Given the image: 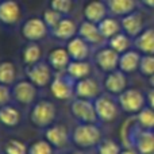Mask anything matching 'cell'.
Instances as JSON below:
<instances>
[{
  "instance_id": "4dcf8cb0",
  "label": "cell",
  "mask_w": 154,
  "mask_h": 154,
  "mask_svg": "<svg viewBox=\"0 0 154 154\" xmlns=\"http://www.w3.org/2000/svg\"><path fill=\"white\" fill-rule=\"evenodd\" d=\"M49 7L56 10L57 12H60L61 15L68 16L73 12L75 8V0H50Z\"/></svg>"
},
{
  "instance_id": "1f68e13d",
  "label": "cell",
  "mask_w": 154,
  "mask_h": 154,
  "mask_svg": "<svg viewBox=\"0 0 154 154\" xmlns=\"http://www.w3.org/2000/svg\"><path fill=\"white\" fill-rule=\"evenodd\" d=\"M62 18H64V15H61L60 12H57L56 10H53V8H50V7L43 12V16H42L43 22H45L46 26L49 27V30L54 29V27L62 20Z\"/></svg>"
},
{
  "instance_id": "4316f807",
  "label": "cell",
  "mask_w": 154,
  "mask_h": 154,
  "mask_svg": "<svg viewBox=\"0 0 154 154\" xmlns=\"http://www.w3.org/2000/svg\"><path fill=\"white\" fill-rule=\"evenodd\" d=\"M20 115H19L18 109H15L14 107L4 106L0 108V123H3L7 127H15L19 123Z\"/></svg>"
},
{
  "instance_id": "7c38bea8",
  "label": "cell",
  "mask_w": 154,
  "mask_h": 154,
  "mask_svg": "<svg viewBox=\"0 0 154 154\" xmlns=\"http://www.w3.org/2000/svg\"><path fill=\"white\" fill-rule=\"evenodd\" d=\"M77 31H79V27L76 26L75 20L68 16H64L62 20L57 24L54 29L50 30V34L53 35L54 38L61 41H69L72 39L73 37H76Z\"/></svg>"
},
{
  "instance_id": "e575fe53",
  "label": "cell",
  "mask_w": 154,
  "mask_h": 154,
  "mask_svg": "<svg viewBox=\"0 0 154 154\" xmlns=\"http://www.w3.org/2000/svg\"><path fill=\"white\" fill-rule=\"evenodd\" d=\"M138 120L145 128H153L154 127V109L152 108L142 109L138 115Z\"/></svg>"
},
{
  "instance_id": "d4e9b609",
  "label": "cell",
  "mask_w": 154,
  "mask_h": 154,
  "mask_svg": "<svg viewBox=\"0 0 154 154\" xmlns=\"http://www.w3.org/2000/svg\"><path fill=\"white\" fill-rule=\"evenodd\" d=\"M46 138L50 145H54L56 147H62L68 142L66 128L62 126H53L46 131Z\"/></svg>"
},
{
  "instance_id": "9a60e30c",
  "label": "cell",
  "mask_w": 154,
  "mask_h": 154,
  "mask_svg": "<svg viewBox=\"0 0 154 154\" xmlns=\"http://www.w3.org/2000/svg\"><path fill=\"white\" fill-rule=\"evenodd\" d=\"M108 11L114 16H123L131 14L137 10V0H107Z\"/></svg>"
},
{
  "instance_id": "e0dca14e",
  "label": "cell",
  "mask_w": 154,
  "mask_h": 154,
  "mask_svg": "<svg viewBox=\"0 0 154 154\" xmlns=\"http://www.w3.org/2000/svg\"><path fill=\"white\" fill-rule=\"evenodd\" d=\"M48 60H49V65H50L53 69L58 70V72L65 70L68 68V65L70 64V61H72L68 50L64 48L53 49V50L49 53Z\"/></svg>"
},
{
  "instance_id": "4fadbf2b",
  "label": "cell",
  "mask_w": 154,
  "mask_h": 154,
  "mask_svg": "<svg viewBox=\"0 0 154 154\" xmlns=\"http://www.w3.org/2000/svg\"><path fill=\"white\" fill-rule=\"evenodd\" d=\"M77 35L81 37L84 41H87L89 45H100L104 41L103 35L100 34V30H99L97 24L92 23L89 20H84L80 24Z\"/></svg>"
},
{
  "instance_id": "f35d334b",
  "label": "cell",
  "mask_w": 154,
  "mask_h": 154,
  "mask_svg": "<svg viewBox=\"0 0 154 154\" xmlns=\"http://www.w3.org/2000/svg\"><path fill=\"white\" fill-rule=\"evenodd\" d=\"M147 101H149L150 107H152V109H154V89L150 91L149 93H147Z\"/></svg>"
},
{
  "instance_id": "6da1fadb",
  "label": "cell",
  "mask_w": 154,
  "mask_h": 154,
  "mask_svg": "<svg viewBox=\"0 0 154 154\" xmlns=\"http://www.w3.org/2000/svg\"><path fill=\"white\" fill-rule=\"evenodd\" d=\"M49 32H50V30L43 22V19L38 18V16L29 18L22 24V35L29 42H38V41L48 37Z\"/></svg>"
},
{
  "instance_id": "d6986e66",
  "label": "cell",
  "mask_w": 154,
  "mask_h": 154,
  "mask_svg": "<svg viewBox=\"0 0 154 154\" xmlns=\"http://www.w3.org/2000/svg\"><path fill=\"white\" fill-rule=\"evenodd\" d=\"M134 46L143 54H154V29H145L134 38Z\"/></svg>"
},
{
  "instance_id": "52a82bcc",
  "label": "cell",
  "mask_w": 154,
  "mask_h": 154,
  "mask_svg": "<svg viewBox=\"0 0 154 154\" xmlns=\"http://www.w3.org/2000/svg\"><path fill=\"white\" fill-rule=\"evenodd\" d=\"M109 15L108 5L103 0H91L84 7V18L92 23H100L103 19Z\"/></svg>"
},
{
  "instance_id": "f546056e",
  "label": "cell",
  "mask_w": 154,
  "mask_h": 154,
  "mask_svg": "<svg viewBox=\"0 0 154 154\" xmlns=\"http://www.w3.org/2000/svg\"><path fill=\"white\" fill-rule=\"evenodd\" d=\"M137 146L141 154H153L154 153V134L145 131L141 133L137 139Z\"/></svg>"
},
{
  "instance_id": "b9f144b4",
  "label": "cell",
  "mask_w": 154,
  "mask_h": 154,
  "mask_svg": "<svg viewBox=\"0 0 154 154\" xmlns=\"http://www.w3.org/2000/svg\"><path fill=\"white\" fill-rule=\"evenodd\" d=\"M150 84H152L153 87H154V75H153V76H150Z\"/></svg>"
},
{
  "instance_id": "7402d4cb",
  "label": "cell",
  "mask_w": 154,
  "mask_h": 154,
  "mask_svg": "<svg viewBox=\"0 0 154 154\" xmlns=\"http://www.w3.org/2000/svg\"><path fill=\"white\" fill-rule=\"evenodd\" d=\"M126 76L122 70H114L109 72L106 79V88L111 93H122L126 88Z\"/></svg>"
},
{
  "instance_id": "8fae6325",
  "label": "cell",
  "mask_w": 154,
  "mask_h": 154,
  "mask_svg": "<svg viewBox=\"0 0 154 154\" xmlns=\"http://www.w3.org/2000/svg\"><path fill=\"white\" fill-rule=\"evenodd\" d=\"M66 50L73 61H84V60H87L88 56H89L91 48L87 41H84L81 37L76 35L72 39L68 41Z\"/></svg>"
},
{
  "instance_id": "ab89813d",
  "label": "cell",
  "mask_w": 154,
  "mask_h": 154,
  "mask_svg": "<svg viewBox=\"0 0 154 154\" xmlns=\"http://www.w3.org/2000/svg\"><path fill=\"white\" fill-rule=\"evenodd\" d=\"M141 3L147 8H153L154 10V0H141Z\"/></svg>"
},
{
  "instance_id": "f1b7e54d",
  "label": "cell",
  "mask_w": 154,
  "mask_h": 154,
  "mask_svg": "<svg viewBox=\"0 0 154 154\" xmlns=\"http://www.w3.org/2000/svg\"><path fill=\"white\" fill-rule=\"evenodd\" d=\"M41 48L37 42H30L23 50V61L26 65H34L41 60Z\"/></svg>"
},
{
  "instance_id": "ee69618b",
  "label": "cell",
  "mask_w": 154,
  "mask_h": 154,
  "mask_svg": "<svg viewBox=\"0 0 154 154\" xmlns=\"http://www.w3.org/2000/svg\"><path fill=\"white\" fill-rule=\"evenodd\" d=\"M0 2H3V0H0Z\"/></svg>"
},
{
  "instance_id": "ba28073f",
  "label": "cell",
  "mask_w": 154,
  "mask_h": 154,
  "mask_svg": "<svg viewBox=\"0 0 154 154\" xmlns=\"http://www.w3.org/2000/svg\"><path fill=\"white\" fill-rule=\"evenodd\" d=\"M27 77L29 80L37 87H45L51 81V70L48 64L37 62L34 65H30L27 69Z\"/></svg>"
},
{
  "instance_id": "8d00e7d4",
  "label": "cell",
  "mask_w": 154,
  "mask_h": 154,
  "mask_svg": "<svg viewBox=\"0 0 154 154\" xmlns=\"http://www.w3.org/2000/svg\"><path fill=\"white\" fill-rule=\"evenodd\" d=\"M100 154H120L119 153V146L115 143L114 141H106L100 145L99 149Z\"/></svg>"
},
{
  "instance_id": "603a6c76",
  "label": "cell",
  "mask_w": 154,
  "mask_h": 154,
  "mask_svg": "<svg viewBox=\"0 0 154 154\" xmlns=\"http://www.w3.org/2000/svg\"><path fill=\"white\" fill-rule=\"evenodd\" d=\"M99 92V85L93 79L85 77L77 81L76 84V93L82 99L95 97Z\"/></svg>"
},
{
  "instance_id": "ffe728a7",
  "label": "cell",
  "mask_w": 154,
  "mask_h": 154,
  "mask_svg": "<svg viewBox=\"0 0 154 154\" xmlns=\"http://www.w3.org/2000/svg\"><path fill=\"white\" fill-rule=\"evenodd\" d=\"M50 89H51L53 96H56L57 99H68V97H70V95L73 92L72 82L69 81V79L61 77V76H57L51 81Z\"/></svg>"
},
{
  "instance_id": "9c48e42d",
  "label": "cell",
  "mask_w": 154,
  "mask_h": 154,
  "mask_svg": "<svg viewBox=\"0 0 154 154\" xmlns=\"http://www.w3.org/2000/svg\"><path fill=\"white\" fill-rule=\"evenodd\" d=\"M72 112L77 119L82 120L85 123H93L97 118L95 104L88 101V99H79V100L73 101Z\"/></svg>"
},
{
  "instance_id": "74e56055",
  "label": "cell",
  "mask_w": 154,
  "mask_h": 154,
  "mask_svg": "<svg viewBox=\"0 0 154 154\" xmlns=\"http://www.w3.org/2000/svg\"><path fill=\"white\" fill-rule=\"evenodd\" d=\"M10 100V89L7 88V85L0 84V108L4 107Z\"/></svg>"
},
{
  "instance_id": "836d02e7",
  "label": "cell",
  "mask_w": 154,
  "mask_h": 154,
  "mask_svg": "<svg viewBox=\"0 0 154 154\" xmlns=\"http://www.w3.org/2000/svg\"><path fill=\"white\" fill-rule=\"evenodd\" d=\"M5 154H27V147L23 142L11 139L5 145Z\"/></svg>"
},
{
  "instance_id": "5b68a950",
  "label": "cell",
  "mask_w": 154,
  "mask_h": 154,
  "mask_svg": "<svg viewBox=\"0 0 154 154\" xmlns=\"http://www.w3.org/2000/svg\"><path fill=\"white\" fill-rule=\"evenodd\" d=\"M143 15L138 11H133L131 14L120 18V26H122V31L126 32L128 37L135 38L143 31Z\"/></svg>"
},
{
  "instance_id": "83f0119b",
  "label": "cell",
  "mask_w": 154,
  "mask_h": 154,
  "mask_svg": "<svg viewBox=\"0 0 154 154\" xmlns=\"http://www.w3.org/2000/svg\"><path fill=\"white\" fill-rule=\"evenodd\" d=\"M16 77V69L15 65L10 61L0 62V84L10 85L15 81Z\"/></svg>"
},
{
  "instance_id": "60d3db41",
  "label": "cell",
  "mask_w": 154,
  "mask_h": 154,
  "mask_svg": "<svg viewBox=\"0 0 154 154\" xmlns=\"http://www.w3.org/2000/svg\"><path fill=\"white\" fill-rule=\"evenodd\" d=\"M120 154H137V153L133 152V150H125V152H122Z\"/></svg>"
},
{
  "instance_id": "7a4b0ae2",
  "label": "cell",
  "mask_w": 154,
  "mask_h": 154,
  "mask_svg": "<svg viewBox=\"0 0 154 154\" xmlns=\"http://www.w3.org/2000/svg\"><path fill=\"white\" fill-rule=\"evenodd\" d=\"M101 138V133L96 126L91 125V123H85L79 127H76L75 133H73V141L76 142L79 146L82 147H89L96 145Z\"/></svg>"
},
{
  "instance_id": "ac0fdd59",
  "label": "cell",
  "mask_w": 154,
  "mask_h": 154,
  "mask_svg": "<svg viewBox=\"0 0 154 154\" xmlns=\"http://www.w3.org/2000/svg\"><path fill=\"white\" fill-rule=\"evenodd\" d=\"M141 54L135 50H127L119 57V69L123 73H133L139 69Z\"/></svg>"
},
{
  "instance_id": "484cf974",
  "label": "cell",
  "mask_w": 154,
  "mask_h": 154,
  "mask_svg": "<svg viewBox=\"0 0 154 154\" xmlns=\"http://www.w3.org/2000/svg\"><path fill=\"white\" fill-rule=\"evenodd\" d=\"M109 41V48L114 49L116 53L122 54L125 51L130 50V46H131V37H128L126 32L120 31L119 34L114 35Z\"/></svg>"
},
{
  "instance_id": "277c9868",
  "label": "cell",
  "mask_w": 154,
  "mask_h": 154,
  "mask_svg": "<svg viewBox=\"0 0 154 154\" xmlns=\"http://www.w3.org/2000/svg\"><path fill=\"white\" fill-rule=\"evenodd\" d=\"M23 11L16 0L0 2V23L4 26H15L20 22Z\"/></svg>"
},
{
  "instance_id": "d590c367",
  "label": "cell",
  "mask_w": 154,
  "mask_h": 154,
  "mask_svg": "<svg viewBox=\"0 0 154 154\" xmlns=\"http://www.w3.org/2000/svg\"><path fill=\"white\" fill-rule=\"evenodd\" d=\"M29 154H53L51 145L46 141H38L30 147Z\"/></svg>"
},
{
  "instance_id": "44dd1931",
  "label": "cell",
  "mask_w": 154,
  "mask_h": 154,
  "mask_svg": "<svg viewBox=\"0 0 154 154\" xmlns=\"http://www.w3.org/2000/svg\"><path fill=\"white\" fill-rule=\"evenodd\" d=\"M97 27L100 30V34L103 35L104 39H111L114 35L119 34L122 31L120 20H118L114 16H107L100 23H97Z\"/></svg>"
},
{
  "instance_id": "cb8c5ba5",
  "label": "cell",
  "mask_w": 154,
  "mask_h": 154,
  "mask_svg": "<svg viewBox=\"0 0 154 154\" xmlns=\"http://www.w3.org/2000/svg\"><path fill=\"white\" fill-rule=\"evenodd\" d=\"M66 72L69 75V77H72V79L81 80L89 76L91 65H89V62H87V60H84V61H73L72 60L66 68Z\"/></svg>"
},
{
  "instance_id": "2e32d148",
  "label": "cell",
  "mask_w": 154,
  "mask_h": 154,
  "mask_svg": "<svg viewBox=\"0 0 154 154\" xmlns=\"http://www.w3.org/2000/svg\"><path fill=\"white\" fill-rule=\"evenodd\" d=\"M37 91L31 81H19L14 87V96L18 101L23 104H30L35 99Z\"/></svg>"
},
{
  "instance_id": "8992f818",
  "label": "cell",
  "mask_w": 154,
  "mask_h": 154,
  "mask_svg": "<svg viewBox=\"0 0 154 154\" xmlns=\"http://www.w3.org/2000/svg\"><path fill=\"white\" fill-rule=\"evenodd\" d=\"M119 57L120 54L116 53L111 48H104L96 53L95 62L101 70L104 72H114L119 66Z\"/></svg>"
},
{
  "instance_id": "d6a6232c",
  "label": "cell",
  "mask_w": 154,
  "mask_h": 154,
  "mask_svg": "<svg viewBox=\"0 0 154 154\" xmlns=\"http://www.w3.org/2000/svg\"><path fill=\"white\" fill-rule=\"evenodd\" d=\"M139 70H141L145 76L154 75V54H145V56L141 57Z\"/></svg>"
},
{
  "instance_id": "5bb4252c",
  "label": "cell",
  "mask_w": 154,
  "mask_h": 154,
  "mask_svg": "<svg viewBox=\"0 0 154 154\" xmlns=\"http://www.w3.org/2000/svg\"><path fill=\"white\" fill-rule=\"evenodd\" d=\"M95 109H96V114H97V116L100 118V119H103V120H107V122L115 119V116H116V112H118L116 104H115L114 101L111 100V99L106 97V96H103V97H99L97 100H96Z\"/></svg>"
},
{
  "instance_id": "7bdbcfd3",
  "label": "cell",
  "mask_w": 154,
  "mask_h": 154,
  "mask_svg": "<svg viewBox=\"0 0 154 154\" xmlns=\"http://www.w3.org/2000/svg\"><path fill=\"white\" fill-rule=\"evenodd\" d=\"M72 154H82V153H79V152H77V153H72Z\"/></svg>"
},
{
  "instance_id": "30bf717a",
  "label": "cell",
  "mask_w": 154,
  "mask_h": 154,
  "mask_svg": "<svg viewBox=\"0 0 154 154\" xmlns=\"http://www.w3.org/2000/svg\"><path fill=\"white\" fill-rule=\"evenodd\" d=\"M145 104V99L139 91L137 89H128L123 91L120 93V106L125 111L128 112H138Z\"/></svg>"
},
{
  "instance_id": "3957f363",
  "label": "cell",
  "mask_w": 154,
  "mask_h": 154,
  "mask_svg": "<svg viewBox=\"0 0 154 154\" xmlns=\"http://www.w3.org/2000/svg\"><path fill=\"white\" fill-rule=\"evenodd\" d=\"M56 118V107L48 100L37 103L31 112V122L38 127L49 126Z\"/></svg>"
}]
</instances>
